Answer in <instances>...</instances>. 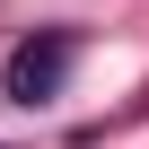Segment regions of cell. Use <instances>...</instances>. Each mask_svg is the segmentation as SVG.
<instances>
[{"label": "cell", "instance_id": "6da1fadb", "mask_svg": "<svg viewBox=\"0 0 149 149\" xmlns=\"http://www.w3.org/2000/svg\"><path fill=\"white\" fill-rule=\"evenodd\" d=\"M70 61H79V35H70V26L26 35V44L9 53V70H0V97H9V105H53L61 79H70Z\"/></svg>", "mask_w": 149, "mask_h": 149}]
</instances>
